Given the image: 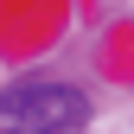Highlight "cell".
<instances>
[{
	"instance_id": "6da1fadb",
	"label": "cell",
	"mask_w": 134,
	"mask_h": 134,
	"mask_svg": "<svg viewBox=\"0 0 134 134\" xmlns=\"http://www.w3.org/2000/svg\"><path fill=\"white\" fill-rule=\"evenodd\" d=\"M83 121H90V96L70 83L32 77L0 90V134H77Z\"/></svg>"
}]
</instances>
